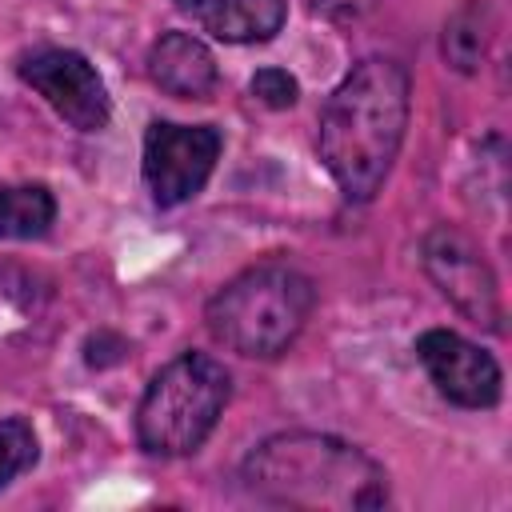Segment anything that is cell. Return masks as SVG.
<instances>
[{"label": "cell", "instance_id": "6da1fadb", "mask_svg": "<svg viewBox=\"0 0 512 512\" xmlns=\"http://www.w3.org/2000/svg\"><path fill=\"white\" fill-rule=\"evenodd\" d=\"M412 80L392 56H368L348 68L320 112L316 148L348 200H372L404 144Z\"/></svg>", "mask_w": 512, "mask_h": 512}, {"label": "cell", "instance_id": "7a4b0ae2", "mask_svg": "<svg viewBox=\"0 0 512 512\" xmlns=\"http://www.w3.org/2000/svg\"><path fill=\"white\" fill-rule=\"evenodd\" d=\"M240 476L256 500L280 508L372 512L388 504V472L328 432H276L248 452Z\"/></svg>", "mask_w": 512, "mask_h": 512}, {"label": "cell", "instance_id": "3957f363", "mask_svg": "<svg viewBox=\"0 0 512 512\" xmlns=\"http://www.w3.org/2000/svg\"><path fill=\"white\" fill-rule=\"evenodd\" d=\"M316 304V284L288 260H260L232 276L204 308L216 344L248 360H272L296 344Z\"/></svg>", "mask_w": 512, "mask_h": 512}, {"label": "cell", "instance_id": "277c9868", "mask_svg": "<svg viewBox=\"0 0 512 512\" xmlns=\"http://www.w3.org/2000/svg\"><path fill=\"white\" fill-rule=\"evenodd\" d=\"M232 396L228 368L208 352H180L144 388L136 440L152 456H192L216 428Z\"/></svg>", "mask_w": 512, "mask_h": 512}, {"label": "cell", "instance_id": "5b68a950", "mask_svg": "<svg viewBox=\"0 0 512 512\" xmlns=\"http://www.w3.org/2000/svg\"><path fill=\"white\" fill-rule=\"evenodd\" d=\"M424 272L428 280L440 288V296L460 312L468 316L472 324L488 328V332H500L504 324V304H500V284H496V272L492 264L484 260V252L476 248L472 236H464L460 228L452 224H436L428 236H424Z\"/></svg>", "mask_w": 512, "mask_h": 512}, {"label": "cell", "instance_id": "8992f818", "mask_svg": "<svg viewBox=\"0 0 512 512\" xmlns=\"http://www.w3.org/2000/svg\"><path fill=\"white\" fill-rule=\"evenodd\" d=\"M224 136L212 124L156 120L144 132V184L160 208L188 204L208 184L220 160Z\"/></svg>", "mask_w": 512, "mask_h": 512}, {"label": "cell", "instance_id": "52a82bcc", "mask_svg": "<svg viewBox=\"0 0 512 512\" xmlns=\"http://www.w3.org/2000/svg\"><path fill=\"white\" fill-rule=\"evenodd\" d=\"M20 80L76 132H100L112 116L108 88L88 56L72 48H36L20 60Z\"/></svg>", "mask_w": 512, "mask_h": 512}, {"label": "cell", "instance_id": "ba28073f", "mask_svg": "<svg viewBox=\"0 0 512 512\" xmlns=\"http://www.w3.org/2000/svg\"><path fill=\"white\" fill-rule=\"evenodd\" d=\"M416 360L424 364L436 392L460 408H492L500 400V364L472 340L448 328H428L416 340Z\"/></svg>", "mask_w": 512, "mask_h": 512}, {"label": "cell", "instance_id": "9c48e42d", "mask_svg": "<svg viewBox=\"0 0 512 512\" xmlns=\"http://www.w3.org/2000/svg\"><path fill=\"white\" fill-rule=\"evenodd\" d=\"M176 8L224 44H264L280 32L288 0H176Z\"/></svg>", "mask_w": 512, "mask_h": 512}, {"label": "cell", "instance_id": "30bf717a", "mask_svg": "<svg viewBox=\"0 0 512 512\" xmlns=\"http://www.w3.org/2000/svg\"><path fill=\"white\" fill-rule=\"evenodd\" d=\"M148 76L180 100H204L212 96L220 68L216 56L188 32H164L152 48H148Z\"/></svg>", "mask_w": 512, "mask_h": 512}, {"label": "cell", "instance_id": "8fae6325", "mask_svg": "<svg viewBox=\"0 0 512 512\" xmlns=\"http://www.w3.org/2000/svg\"><path fill=\"white\" fill-rule=\"evenodd\" d=\"M56 220V200L44 184H0V240L44 236Z\"/></svg>", "mask_w": 512, "mask_h": 512}, {"label": "cell", "instance_id": "7c38bea8", "mask_svg": "<svg viewBox=\"0 0 512 512\" xmlns=\"http://www.w3.org/2000/svg\"><path fill=\"white\" fill-rule=\"evenodd\" d=\"M440 52L456 72H476L484 52H488V8L484 0H468L460 4L440 36Z\"/></svg>", "mask_w": 512, "mask_h": 512}, {"label": "cell", "instance_id": "4fadbf2b", "mask_svg": "<svg viewBox=\"0 0 512 512\" xmlns=\"http://www.w3.org/2000/svg\"><path fill=\"white\" fill-rule=\"evenodd\" d=\"M40 460V444L36 432L24 416H8L0 420V488H8L20 472H28Z\"/></svg>", "mask_w": 512, "mask_h": 512}, {"label": "cell", "instance_id": "5bb4252c", "mask_svg": "<svg viewBox=\"0 0 512 512\" xmlns=\"http://www.w3.org/2000/svg\"><path fill=\"white\" fill-rule=\"evenodd\" d=\"M248 92H252L264 108H272V112H284V108H292V104L300 100V84H296V76L284 72V68H260V72L248 80Z\"/></svg>", "mask_w": 512, "mask_h": 512}, {"label": "cell", "instance_id": "9a60e30c", "mask_svg": "<svg viewBox=\"0 0 512 512\" xmlns=\"http://www.w3.org/2000/svg\"><path fill=\"white\" fill-rule=\"evenodd\" d=\"M304 4L328 20H360L376 8V0H304Z\"/></svg>", "mask_w": 512, "mask_h": 512}]
</instances>
